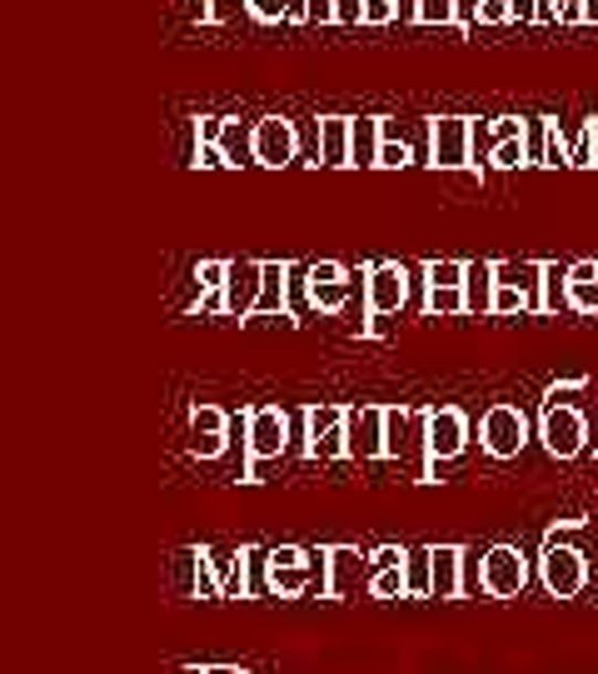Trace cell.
<instances>
[{
    "label": "cell",
    "mask_w": 598,
    "mask_h": 674,
    "mask_svg": "<svg viewBox=\"0 0 598 674\" xmlns=\"http://www.w3.org/2000/svg\"><path fill=\"white\" fill-rule=\"evenodd\" d=\"M584 390V380H564L554 385V390L544 395V410H538V440H544V450L554 455V460H574V455H584L588 445V420L578 405H568V395Z\"/></svg>",
    "instance_id": "1"
},
{
    "label": "cell",
    "mask_w": 598,
    "mask_h": 674,
    "mask_svg": "<svg viewBox=\"0 0 598 674\" xmlns=\"http://www.w3.org/2000/svg\"><path fill=\"white\" fill-rule=\"evenodd\" d=\"M289 430H295V420H289L285 410H275V405H259V410H249V430H245V484L259 480V464L265 460H279V455H289Z\"/></svg>",
    "instance_id": "2"
},
{
    "label": "cell",
    "mask_w": 598,
    "mask_h": 674,
    "mask_svg": "<svg viewBox=\"0 0 598 674\" xmlns=\"http://www.w3.org/2000/svg\"><path fill=\"white\" fill-rule=\"evenodd\" d=\"M429 165L434 171H474V121L468 115H439L429 121ZM484 181V175H478Z\"/></svg>",
    "instance_id": "3"
},
{
    "label": "cell",
    "mask_w": 598,
    "mask_h": 674,
    "mask_svg": "<svg viewBox=\"0 0 598 674\" xmlns=\"http://www.w3.org/2000/svg\"><path fill=\"white\" fill-rule=\"evenodd\" d=\"M538 580H544V590L554 594V600H574V594L588 584L584 550H578L574 540H568V544H544V554H538Z\"/></svg>",
    "instance_id": "4"
},
{
    "label": "cell",
    "mask_w": 598,
    "mask_h": 674,
    "mask_svg": "<svg viewBox=\"0 0 598 674\" xmlns=\"http://www.w3.org/2000/svg\"><path fill=\"white\" fill-rule=\"evenodd\" d=\"M528 440V415L518 405H488L484 420H478V445L494 460H514Z\"/></svg>",
    "instance_id": "5"
},
{
    "label": "cell",
    "mask_w": 598,
    "mask_h": 674,
    "mask_svg": "<svg viewBox=\"0 0 598 674\" xmlns=\"http://www.w3.org/2000/svg\"><path fill=\"white\" fill-rule=\"evenodd\" d=\"M478 570H484L488 600H514V594H524V584H528V560H524L518 544H494V550H484Z\"/></svg>",
    "instance_id": "6"
},
{
    "label": "cell",
    "mask_w": 598,
    "mask_h": 674,
    "mask_svg": "<svg viewBox=\"0 0 598 674\" xmlns=\"http://www.w3.org/2000/svg\"><path fill=\"white\" fill-rule=\"evenodd\" d=\"M299 161V131L295 121H285V115H265V121H255V165H265V171H285V165Z\"/></svg>",
    "instance_id": "7"
},
{
    "label": "cell",
    "mask_w": 598,
    "mask_h": 674,
    "mask_svg": "<svg viewBox=\"0 0 598 674\" xmlns=\"http://www.w3.org/2000/svg\"><path fill=\"white\" fill-rule=\"evenodd\" d=\"M384 420L389 405H349V460H384Z\"/></svg>",
    "instance_id": "8"
},
{
    "label": "cell",
    "mask_w": 598,
    "mask_h": 674,
    "mask_svg": "<svg viewBox=\"0 0 598 674\" xmlns=\"http://www.w3.org/2000/svg\"><path fill=\"white\" fill-rule=\"evenodd\" d=\"M374 580V560L349 544H334L329 550V580H324V600H354L359 590H369Z\"/></svg>",
    "instance_id": "9"
},
{
    "label": "cell",
    "mask_w": 598,
    "mask_h": 674,
    "mask_svg": "<svg viewBox=\"0 0 598 674\" xmlns=\"http://www.w3.org/2000/svg\"><path fill=\"white\" fill-rule=\"evenodd\" d=\"M409 300V270L404 265H374L364 285V310L369 320H384V315H399Z\"/></svg>",
    "instance_id": "10"
},
{
    "label": "cell",
    "mask_w": 598,
    "mask_h": 674,
    "mask_svg": "<svg viewBox=\"0 0 598 674\" xmlns=\"http://www.w3.org/2000/svg\"><path fill=\"white\" fill-rule=\"evenodd\" d=\"M424 430H429V455H434V470L444 460H454V455H464V445H468L464 410H454V405H439V410L424 415Z\"/></svg>",
    "instance_id": "11"
},
{
    "label": "cell",
    "mask_w": 598,
    "mask_h": 674,
    "mask_svg": "<svg viewBox=\"0 0 598 674\" xmlns=\"http://www.w3.org/2000/svg\"><path fill=\"white\" fill-rule=\"evenodd\" d=\"M265 290V261H229V280H225V315L249 320Z\"/></svg>",
    "instance_id": "12"
},
{
    "label": "cell",
    "mask_w": 598,
    "mask_h": 674,
    "mask_svg": "<svg viewBox=\"0 0 598 674\" xmlns=\"http://www.w3.org/2000/svg\"><path fill=\"white\" fill-rule=\"evenodd\" d=\"M434 564H429V600H458L464 594V544H434Z\"/></svg>",
    "instance_id": "13"
},
{
    "label": "cell",
    "mask_w": 598,
    "mask_h": 674,
    "mask_svg": "<svg viewBox=\"0 0 598 674\" xmlns=\"http://www.w3.org/2000/svg\"><path fill=\"white\" fill-rule=\"evenodd\" d=\"M289 265L285 261H265V290L249 320H289Z\"/></svg>",
    "instance_id": "14"
},
{
    "label": "cell",
    "mask_w": 598,
    "mask_h": 674,
    "mask_svg": "<svg viewBox=\"0 0 598 674\" xmlns=\"http://www.w3.org/2000/svg\"><path fill=\"white\" fill-rule=\"evenodd\" d=\"M349 141H354V121H349V115H324V121H319V165L344 171Z\"/></svg>",
    "instance_id": "15"
},
{
    "label": "cell",
    "mask_w": 598,
    "mask_h": 674,
    "mask_svg": "<svg viewBox=\"0 0 598 674\" xmlns=\"http://www.w3.org/2000/svg\"><path fill=\"white\" fill-rule=\"evenodd\" d=\"M494 295H498V261H468L464 275L468 315H494Z\"/></svg>",
    "instance_id": "16"
},
{
    "label": "cell",
    "mask_w": 598,
    "mask_h": 674,
    "mask_svg": "<svg viewBox=\"0 0 598 674\" xmlns=\"http://www.w3.org/2000/svg\"><path fill=\"white\" fill-rule=\"evenodd\" d=\"M379 145H384V115H359L354 121V141H349V165H379Z\"/></svg>",
    "instance_id": "17"
},
{
    "label": "cell",
    "mask_w": 598,
    "mask_h": 674,
    "mask_svg": "<svg viewBox=\"0 0 598 674\" xmlns=\"http://www.w3.org/2000/svg\"><path fill=\"white\" fill-rule=\"evenodd\" d=\"M404 564H384V570H374V580H369V600H409V570Z\"/></svg>",
    "instance_id": "18"
},
{
    "label": "cell",
    "mask_w": 598,
    "mask_h": 674,
    "mask_svg": "<svg viewBox=\"0 0 598 674\" xmlns=\"http://www.w3.org/2000/svg\"><path fill=\"white\" fill-rule=\"evenodd\" d=\"M538 310H548V315L568 310V270H558V265H544V285H538Z\"/></svg>",
    "instance_id": "19"
},
{
    "label": "cell",
    "mask_w": 598,
    "mask_h": 674,
    "mask_svg": "<svg viewBox=\"0 0 598 674\" xmlns=\"http://www.w3.org/2000/svg\"><path fill=\"white\" fill-rule=\"evenodd\" d=\"M219 151H225V161L229 165H245V161H255V125H239V121H229L225 125V135H219Z\"/></svg>",
    "instance_id": "20"
},
{
    "label": "cell",
    "mask_w": 598,
    "mask_h": 674,
    "mask_svg": "<svg viewBox=\"0 0 598 674\" xmlns=\"http://www.w3.org/2000/svg\"><path fill=\"white\" fill-rule=\"evenodd\" d=\"M424 310L429 315H468L464 285H429V290H424Z\"/></svg>",
    "instance_id": "21"
},
{
    "label": "cell",
    "mask_w": 598,
    "mask_h": 674,
    "mask_svg": "<svg viewBox=\"0 0 598 674\" xmlns=\"http://www.w3.org/2000/svg\"><path fill=\"white\" fill-rule=\"evenodd\" d=\"M528 151L524 135H508V141H488V171H524Z\"/></svg>",
    "instance_id": "22"
},
{
    "label": "cell",
    "mask_w": 598,
    "mask_h": 674,
    "mask_svg": "<svg viewBox=\"0 0 598 674\" xmlns=\"http://www.w3.org/2000/svg\"><path fill=\"white\" fill-rule=\"evenodd\" d=\"M175 590L185 594V600L199 594V544H189V550L175 554Z\"/></svg>",
    "instance_id": "23"
},
{
    "label": "cell",
    "mask_w": 598,
    "mask_h": 674,
    "mask_svg": "<svg viewBox=\"0 0 598 674\" xmlns=\"http://www.w3.org/2000/svg\"><path fill=\"white\" fill-rule=\"evenodd\" d=\"M189 435H229V415L219 405H195L189 410Z\"/></svg>",
    "instance_id": "24"
},
{
    "label": "cell",
    "mask_w": 598,
    "mask_h": 674,
    "mask_svg": "<svg viewBox=\"0 0 598 674\" xmlns=\"http://www.w3.org/2000/svg\"><path fill=\"white\" fill-rule=\"evenodd\" d=\"M524 310H538V300L518 285H504L498 280V295H494V315H524Z\"/></svg>",
    "instance_id": "25"
},
{
    "label": "cell",
    "mask_w": 598,
    "mask_h": 674,
    "mask_svg": "<svg viewBox=\"0 0 598 674\" xmlns=\"http://www.w3.org/2000/svg\"><path fill=\"white\" fill-rule=\"evenodd\" d=\"M524 151H528V165H544L548 161V121H544V115L524 121Z\"/></svg>",
    "instance_id": "26"
},
{
    "label": "cell",
    "mask_w": 598,
    "mask_h": 674,
    "mask_svg": "<svg viewBox=\"0 0 598 674\" xmlns=\"http://www.w3.org/2000/svg\"><path fill=\"white\" fill-rule=\"evenodd\" d=\"M414 161V151H409L404 135H384V145H379V165L374 171H404V165Z\"/></svg>",
    "instance_id": "27"
},
{
    "label": "cell",
    "mask_w": 598,
    "mask_h": 674,
    "mask_svg": "<svg viewBox=\"0 0 598 674\" xmlns=\"http://www.w3.org/2000/svg\"><path fill=\"white\" fill-rule=\"evenodd\" d=\"M429 564H434V554L429 550H409V594H419V600H429Z\"/></svg>",
    "instance_id": "28"
},
{
    "label": "cell",
    "mask_w": 598,
    "mask_h": 674,
    "mask_svg": "<svg viewBox=\"0 0 598 674\" xmlns=\"http://www.w3.org/2000/svg\"><path fill=\"white\" fill-rule=\"evenodd\" d=\"M468 261H429L424 265V285H464Z\"/></svg>",
    "instance_id": "29"
},
{
    "label": "cell",
    "mask_w": 598,
    "mask_h": 674,
    "mask_svg": "<svg viewBox=\"0 0 598 674\" xmlns=\"http://www.w3.org/2000/svg\"><path fill=\"white\" fill-rule=\"evenodd\" d=\"M419 25H458V0H419Z\"/></svg>",
    "instance_id": "30"
},
{
    "label": "cell",
    "mask_w": 598,
    "mask_h": 674,
    "mask_svg": "<svg viewBox=\"0 0 598 674\" xmlns=\"http://www.w3.org/2000/svg\"><path fill=\"white\" fill-rule=\"evenodd\" d=\"M568 310L594 315L598 310V280H568Z\"/></svg>",
    "instance_id": "31"
},
{
    "label": "cell",
    "mask_w": 598,
    "mask_h": 674,
    "mask_svg": "<svg viewBox=\"0 0 598 674\" xmlns=\"http://www.w3.org/2000/svg\"><path fill=\"white\" fill-rule=\"evenodd\" d=\"M245 11L259 25H279V21H289V0H245Z\"/></svg>",
    "instance_id": "32"
},
{
    "label": "cell",
    "mask_w": 598,
    "mask_h": 674,
    "mask_svg": "<svg viewBox=\"0 0 598 674\" xmlns=\"http://www.w3.org/2000/svg\"><path fill=\"white\" fill-rule=\"evenodd\" d=\"M195 280H199V290H225V280H229V261H199Z\"/></svg>",
    "instance_id": "33"
},
{
    "label": "cell",
    "mask_w": 598,
    "mask_h": 674,
    "mask_svg": "<svg viewBox=\"0 0 598 674\" xmlns=\"http://www.w3.org/2000/svg\"><path fill=\"white\" fill-rule=\"evenodd\" d=\"M514 21V0H478V25H508Z\"/></svg>",
    "instance_id": "34"
},
{
    "label": "cell",
    "mask_w": 598,
    "mask_h": 674,
    "mask_svg": "<svg viewBox=\"0 0 598 674\" xmlns=\"http://www.w3.org/2000/svg\"><path fill=\"white\" fill-rule=\"evenodd\" d=\"M568 165H578V171H594V131H578V141L568 145Z\"/></svg>",
    "instance_id": "35"
},
{
    "label": "cell",
    "mask_w": 598,
    "mask_h": 674,
    "mask_svg": "<svg viewBox=\"0 0 598 674\" xmlns=\"http://www.w3.org/2000/svg\"><path fill=\"white\" fill-rule=\"evenodd\" d=\"M225 115H195V145H219V135H225Z\"/></svg>",
    "instance_id": "36"
},
{
    "label": "cell",
    "mask_w": 598,
    "mask_h": 674,
    "mask_svg": "<svg viewBox=\"0 0 598 674\" xmlns=\"http://www.w3.org/2000/svg\"><path fill=\"white\" fill-rule=\"evenodd\" d=\"M305 21L309 25H334L339 21V0H305Z\"/></svg>",
    "instance_id": "37"
},
{
    "label": "cell",
    "mask_w": 598,
    "mask_h": 674,
    "mask_svg": "<svg viewBox=\"0 0 598 674\" xmlns=\"http://www.w3.org/2000/svg\"><path fill=\"white\" fill-rule=\"evenodd\" d=\"M399 21V0H364V25H389Z\"/></svg>",
    "instance_id": "38"
},
{
    "label": "cell",
    "mask_w": 598,
    "mask_h": 674,
    "mask_svg": "<svg viewBox=\"0 0 598 674\" xmlns=\"http://www.w3.org/2000/svg\"><path fill=\"white\" fill-rule=\"evenodd\" d=\"M189 165H195V171H219V165H229V161H225V151H219V145H195Z\"/></svg>",
    "instance_id": "39"
},
{
    "label": "cell",
    "mask_w": 598,
    "mask_h": 674,
    "mask_svg": "<svg viewBox=\"0 0 598 674\" xmlns=\"http://www.w3.org/2000/svg\"><path fill=\"white\" fill-rule=\"evenodd\" d=\"M225 440L229 435H189V450H195L199 460H215V455L225 450Z\"/></svg>",
    "instance_id": "40"
},
{
    "label": "cell",
    "mask_w": 598,
    "mask_h": 674,
    "mask_svg": "<svg viewBox=\"0 0 598 674\" xmlns=\"http://www.w3.org/2000/svg\"><path fill=\"white\" fill-rule=\"evenodd\" d=\"M309 275H315V280H349V270L339 261H319V265H309Z\"/></svg>",
    "instance_id": "41"
},
{
    "label": "cell",
    "mask_w": 598,
    "mask_h": 674,
    "mask_svg": "<svg viewBox=\"0 0 598 674\" xmlns=\"http://www.w3.org/2000/svg\"><path fill=\"white\" fill-rule=\"evenodd\" d=\"M339 25H364V0H339Z\"/></svg>",
    "instance_id": "42"
},
{
    "label": "cell",
    "mask_w": 598,
    "mask_h": 674,
    "mask_svg": "<svg viewBox=\"0 0 598 674\" xmlns=\"http://www.w3.org/2000/svg\"><path fill=\"white\" fill-rule=\"evenodd\" d=\"M239 11V0H209V25H225Z\"/></svg>",
    "instance_id": "43"
},
{
    "label": "cell",
    "mask_w": 598,
    "mask_h": 674,
    "mask_svg": "<svg viewBox=\"0 0 598 674\" xmlns=\"http://www.w3.org/2000/svg\"><path fill=\"white\" fill-rule=\"evenodd\" d=\"M269 560H275V564H299V560H309V550H299V544H279V550H269Z\"/></svg>",
    "instance_id": "44"
},
{
    "label": "cell",
    "mask_w": 598,
    "mask_h": 674,
    "mask_svg": "<svg viewBox=\"0 0 598 674\" xmlns=\"http://www.w3.org/2000/svg\"><path fill=\"white\" fill-rule=\"evenodd\" d=\"M369 560H374V570H384V564H404L409 550H394V544H384V550H374Z\"/></svg>",
    "instance_id": "45"
},
{
    "label": "cell",
    "mask_w": 598,
    "mask_h": 674,
    "mask_svg": "<svg viewBox=\"0 0 598 674\" xmlns=\"http://www.w3.org/2000/svg\"><path fill=\"white\" fill-rule=\"evenodd\" d=\"M199 315H225V290H205V295H199Z\"/></svg>",
    "instance_id": "46"
},
{
    "label": "cell",
    "mask_w": 598,
    "mask_h": 674,
    "mask_svg": "<svg viewBox=\"0 0 598 674\" xmlns=\"http://www.w3.org/2000/svg\"><path fill=\"white\" fill-rule=\"evenodd\" d=\"M478 25V0H458V31H474Z\"/></svg>",
    "instance_id": "47"
},
{
    "label": "cell",
    "mask_w": 598,
    "mask_h": 674,
    "mask_svg": "<svg viewBox=\"0 0 598 674\" xmlns=\"http://www.w3.org/2000/svg\"><path fill=\"white\" fill-rule=\"evenodd\" d=\"M568 280H598V261H574L568 265Z\"/></svg>",
    "instance_id": "48"
},
{
    "label": "cell",
    "mask_w": 598,
    "mask_h": 674,
    "mask_svg": "<svg viewBox=\"0 0 598 674\" xmlns=\"http://www.w3.org/2000/svg\"><path fill=\"white\" fill-rule=\"evenodd\" d=\"M514 21H538V0H514Z\"/></svg>",
    "instance_id": "49"
},
{
    "label": "cell",
    "mask_w": 598,
    "mask_h": 674,
    "mask_svg": "<svg viewBox=\"0 0 598 674\" xmlns=\"http://www.w3.org/2000/svg\"><path fill=\"white\" fill-rule=\"evenodd\" d=\"M538 21H544V25L564 21V16H558V6H554V0H538Z\"/></svg>",
    "instance_id": "50"
},
{
    "label": "cell",
    "mask_w": 598,
    "mask_h": 674,
    "mask_svg": "<svg viewBox=\"0 0 598 674\" xmlns=\"http://www.w3.org/2000/svg\"><path fill=\"white\" fill-rule=\"evenodd\" d=\"M199 674H249V670H235V664H209V670H199Z\"/></svg>",
    "instance_id": "51"
},
{
    "label": "cell",
    "mask_w": 598,
    "mask_h": 674,
    "mask_svg": "<svg viewBox=\"0 0 598 674\" xmlns=\"http://www.w3.org/2000/svg\"><path fill=\"white\" fill-rule=\"evenodd\" d=\"M584 21L598 25V0H584Z\"/></svg>",
    "instance_id": "52"
},
{
    "label": "cell",
    "mask_w": 598,
    "mask_h": 674,
    "mask_svg": "<svg viewBox=\"0 0 598 674\" xmlns=\"http://www.w3.org/2000/svg\"><path fill=\"white\" fill-rule=\"evenodd\" d=\"M588 131H594V165H598V115L588 121Z\"/></svg>",
    "instance_id": "53"
}]
</instances>
